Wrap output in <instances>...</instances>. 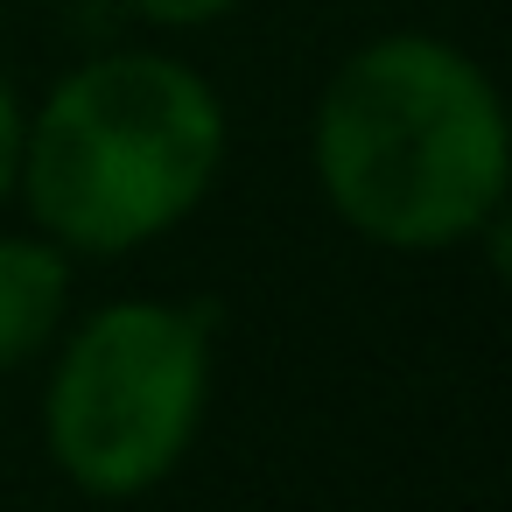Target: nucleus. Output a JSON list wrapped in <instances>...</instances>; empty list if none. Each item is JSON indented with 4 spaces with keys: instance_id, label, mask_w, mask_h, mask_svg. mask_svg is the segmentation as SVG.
Wrapping results in <instances>:
<instances>
[{
    "instance_id": "nucleus-1",
    "label": "nucleus",
    "mask_w": 512,
    "mask_h": 512,
    "mask_svg": "<svg viewBox=\"0 0 512 512\" xmlns=\"http://www.w3.org/2000/svg\"><path fill=\"white\" fill-rule=\"evenodd\" d=\"M316 183L330 211L393 253L470 239L512 183L498 85L442 36H379L316 99Z\"/></svg>"
},
{
    "instance_id": "nucleus-3",
    "label": "nucleus",
    "mask_w": 512,
    "mask_h": 512,
    "mask_svg": "<svg viewBox=\"0 0 512 512\" xmlns=\"http://www.w3.org/2000/svg\"><path fill=\"white\" fill-rule=\"evenodd\" d=\"M211 309L106 302L64 344L43 393L50 463L92 498L155 491L197 442L211 400Z\"/></svg>"
},
{
    "instance_id": "nucleus-5",
    "label": "nucleus",
    "mask_w": 512,
    "mask_h": 512,
    "mask_svg": "<svg viewBox=\"0 0 512 512\" xmlns=\"http://www.w3.org/2000/svg\"><path fill=\"white\" fill-rule=\"evenodd\" d=\"M22 141H29V113H22L15 85L0 78V204H8L15 183H22Z\"/></svg>"
},
{
    "instance_id": "nucleus-2",
    "label": "nucleus",
    "mask_w": 512,
    "mask_h": 512,
    "mask_svg": "<svg viewBox=\"0 0 512 512\" xmlns=\"http://www.w3.org/2000/svg\"><path fill=\"white\" fill-rule=\"evenodd\" d=\"M225 162L218 92L155 50L78 64L22 141V197L64 253H134L183 225Z\"/></svg>"
},
{
    "instance_id": "nucleus-7",
    "label": "nucleus",
    "mask_w": 512,
    "mask_h": 512,
    "mask_svg": "<svg viewBox=\"0 0 512 512\" xmlns=\"http://www.w3.org/2000/svg\"><path fill=\"white\" fill-rule=\"evenodd\" d=\"M477 232H484V260H491V274L512 288V197H498L491 218H484Z\"/></svg>"
},
{
    "instance_id": "nucleus-4",
    "label": "nucleus",
    "mask_w": 512,
    "mask_h": 512,
    "mask_svg": "<svg viewBox=\"0 0 512 512\" xmlns=\"http://www.w3.org/2000/svg\"><path fill=\"white\" fill-rule=\"evenodd\" d=\"M71 309V260L57 239H0V372L57 344Z\"/></svg>"
},
{
    "instance_id": "nucleus-6",
    "label": "nucleus",
    "mask_w": 512,
    "mask_h": 512,
    "mask_svg": "<svg viewBox=\"0 0 512 512\" xmlns=\"http://www.w3.org/2000/svg\"><path fill=\"white\" fill-rule=\"evenodd\" d=\"M134 8H141L148 22H162V29H204V22L232 15L239 0H134Z\"/></svg>"
}]
</instances>
